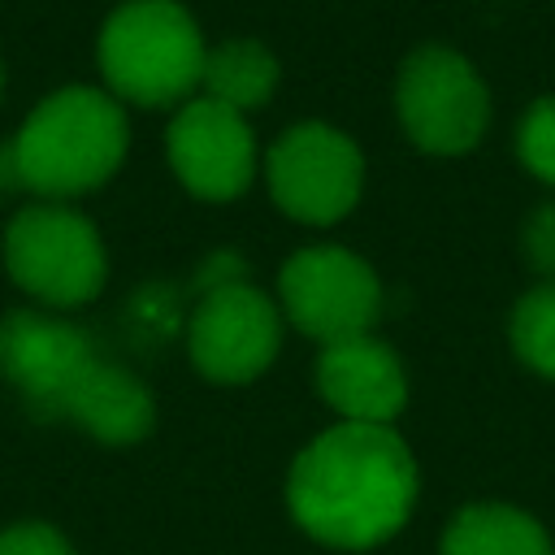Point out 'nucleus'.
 <instances>
[{
  "label": "nucleus",
  "mask_w": 555,
  "mask_h": 555,
  "mask_svg": "<svg viewBox=\"0 0 555 555\" xmlns=\"http://www.w3.org/2000/svg\"><path fill=\"white\" fill-rule=\"evenodd\" d=\"M416 486V460L390 425L338 421L295 455L286 503L295 525L321 546L369 551L403 529Z\"/></svg>",
  "instance_id": "obj_1"
},
{
  "label": "nucleus",
  "mask_w": 555,
  "mask_h": 555,
  "mask_svg": "<svg viewBox=\"0 0 555 555\" xmlns=\"http://www.w3.org/2000/svg\"><path fill=\"white\" fill-rule=\"evenodd\" d=\"M130 147L121 104L100 87L52 91L4 147V169L39 199H74L108 182Z\"/></svg>",
  "instance_id": "obj_2"
},
{
  "label": "nucleus",
  "mask_w": 555,
  "mask_h": 555,
  "mask_svg": "<svg viewBox=\"0 0 555 555\" xmlns=\"http://www.w3.org/2000/svg\"><path fill=\"white\" fill-rule=\"evenodd\" d=\"M95 61L113 95L147 108L186 104L204 78V35L178 0H126L100 30Z\"/></svg>",
  "instance_id": "obj_3"
},
{
  "label": "nucleus",
  "mask_w": 555,
  "mask_h": 555,
  "mask_svg": "<svg viewBox=\"0 0 555 555\" xmlns=\"http://www.w3.org/2000/svg\"><path fill=\"white\" fill-rule=\"evenodd\" d=\"M4 264L22 291L52 308L91 304L108 278V256L95 225L56 199L30 204L9 221Z\"/></svg>",
  "instance_id": "obj_4"
},
{
  "label": "nucleus",
  "mask_w": 555,
  "mask_h": 555,
  "mask_svg": "<svg viewBox=\"0 0 555 555\" xmlns=\"http://www.w3.org/2000/svg\"><path fill=\"white\" fill-rule=\"evenodd\" d=\"M395 108L408 139L434 156H460L477 147L490 121V91L481 74L442 43L416 48L395 82Z\"/></svg>",
  "instance_id": "obj_5"
},
{
  "label": "nucleus",
  "mask_w": 555,
  "mask_h": 555,
  "mask_svg": "<svg viewBox=\"0 0 555 555\" xmlns=\"http://www.w3.org/2000/svg\"><path fill=\"white\" fill-rule=\"evenodd\" d=\"M264 182L286 217L330 225L356 208L364 186V156L343 130L325 121H299L269 147Z\"/></svg>",
  "instance_id": "obj_6"
},
{
  "label": "nucleus",
  "mask_w": 555,
  "mask_h": 555,
  "mask_svg": "<svg viewBox=\"0 0 555 555\" xmlns=\"http://www.w3.org/2000/svg\"><path fill=\"white\" fill-rule=\"evenodd\" d=\"M282 308L291 325L308 338L343 343L356 334H369L382 312V282L364 256L351 247H299L278 278Z\"/></svg>",
  "instance_id": "obj_7"
},
{
  "label": "nucleus",
  "mask_w": 555,
  "mask_h": 555,
  "mask_svg": "<svg viewBox=\"0 0 555 555\" xmlns=\"http://www.w3.org/2000/svg\"><path fill=\"white\" fill-rule=\"evenodd\" d=\"M191 364L212 382L260 377L282 347V317L273 299L243 278L212 282L186 325Z\"/></svg>",
  "instance_id": "obj_8"
},
{
  "label": "nucleus",
  "mask_w": 555,
  "mask_h": 555,
  "mask_svg": "<svg viewBox=\"0 0 555 555\" xmlns=\"http://www.w3.org/2000/svg\"><path fill=\"white\" fill-rule=\"evenodd\" d=\"M165 152H169L178 182L191 195L212 199V204L243 195L256 173L251 126L243 121V113H234L208 95H191L173 113V121L165 130Z\"/></svg>",
  "instance_id": "obj_9"
},
{
  "label": "nucleus",
  "mask_w": 555,
  "mask_h": 555,
  "mask_svg": "<svg viewBox=\"0 0 555 555\" xmlns=\"http://www.w3.org/2000/svg\"><path fill=\"white\" fill-rule=\"evenodd\" d=\"M95 360L91 338L43 312H9L0 321V373L30 399L35 412L56 416L78 373Z\"/></svg>",
  "instance_id": "obj_10"
},
{
  "label": "nucleus",
  "mask_w": 555,
  "mask_h": 555,
  "mask_svg": "<svg viewBox=\"0 0 555 555\" xmlns=\"http://www.w3.org/2000/svg\"><path fill=\"white\" fill-rule=\"evenodd\" d=\"M317 390L351 425H390L408 403L403 364L373 334L325 343L317 360Z\"/></svg>",
  "instance_id": "obj_11"
},
{
  "label": "nucleus",
  "mask_w": 555,
  "mask_h": 555,
  "mask_svg": "<svg viewBox=\"0 0 555 555\" xmlns=\"http://www.w3.org/2000/svg\"><path fill=\"white\" fill-rule=\"evenodd\" d=\"M56 416L78 421L100 442L126 447V442H139V438L152 434L156 408H152L147 386L134 373H126L121 364H108V360L95 356L78 373V382L69 386V395L61 399V412Z\"/></svg>",
  "instance_id": "obj_12"
},
{
  "label": "nucleus",
  "mask_w": 555,
  "mask_h": 555,
  "mask_svg": "<svg viewBox=\"0 0 555 555\" xmlns=\"http://www.w3.org/2000/svg\"><path fill=\"white\" fill-rule=\"evenodd\" d=\"M438 555H555V546L529 512L490 499L455 512Z\"/></svg>",
  "instance_id": "obj_13"
},
{
  "label": "nucleus",
  "mask_w": 555,
  "mask_h": 555,
  "mask_svg": "<svg viewBox=\"0 0 555 555\" xmlns=\"http://www.w3.org/2000/svg\"><path fill=\"white\" fill-rule=\"evenodd\" d=\"M273 87H278V56L264 43L230 39V43L208 48L199 95H208L234 113H247V108H260L273 95Z\"/></svg>",
  "instance_id": "obj_14"
},
{
  "label": "nucleus",
  "mask_w": 555,
  "mask_h": 555,
  "mask_svg": "<svg viewBox=\"0 0 555 555\" xmlns=\"http://www.w3.org/2000/svg\"><path fill=\"white\" fill-rule=\"evenodd\" d=\"M512 347L516 356L555 382V282L533 286L529 295H520V304L512 308Z\"/></svg>",
  "instance_id": "obj_15"
},
{
  "label": "nucleus",
  "mask_w": 555,
  "mask_h": 555,
  "mask_svg": "<svg viewBox=\"0 0 555 555\" xmlns=\"http://www.w3.org/2000/svg\"><path fill=\"white\" fill-rule=\"evenodd\" d=\"M516 156L533 178L555 186V95H542L525 108L516 126Z\"/></svg>",
  "instance_id": "obj_16"
},
{
  "label": "nucleus",
  "mask_w": 555,
  "mask_h": 555,
  "mask_svg": "<svg viewBox=\"0 0 555 555\" xmlns=\"http://www.w3.org/2000/svg\"><path fill=\"white\" fill-rule=\"evenodd\" d=\"M0 555H74V546L61 529L43 520H26V525L0 529Z\"/></svg>",
  "instance_id": "obj_17"
},
{
  "label": "nucleus",
  "mask_w": 555,
  "mask_h": 555,
  "mask_svg": "<svg viewBox=\"0 0 555 555\" xmlns=\"http://www.w3.org/2000/svg\"><path fill=\"white\" fill-rule=\"evenodd\" d=\"M520 243H525V260L555 282V204H542L525 217Z\"/></svg>",
  "instance_id": "obj_18"
},
{
  "label": "nucleus",
  "mask_w": 555,
  "mask_h": 555,
  "mask_svg": "<svg viewBox=\"0 0 555 555\" xmlns=\"http://www.w3.org/2000/svg\"><path fill=\"white\" fill-rule=\"evenodd\" d=\"M9 182V169H4V147H0V186Z\"/></svg>",
  "instance_id": "obj_19"
},
{
  "label": "nucleus",
  "mask_w": 555,
  "mask_h": 555,
  "mask_svg": "<svg viewBox=\"0 0 555 555\" xmlns=\"http://www.w3.org/2000/svg\"><path fill=\"white\" fill-rule=\"evenodd\" d=\"M0 91H4V65H0Z\"/></svg>",
  "instance_id": "obj_20"
}]
</instances>
